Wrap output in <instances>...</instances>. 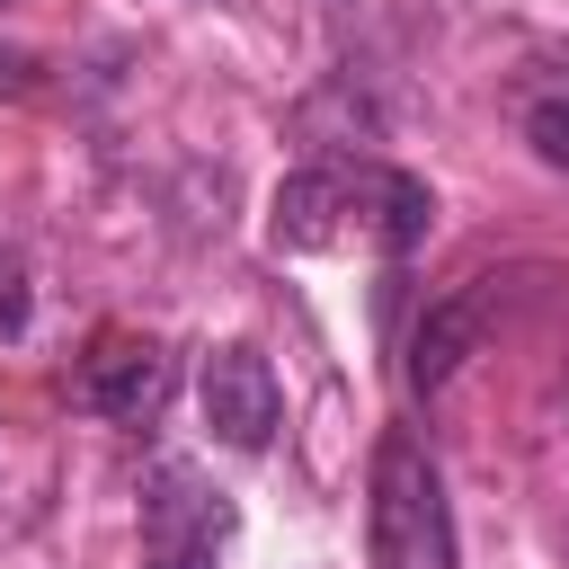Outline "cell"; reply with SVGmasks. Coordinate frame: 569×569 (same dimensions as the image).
<instances>
[{"label":"cell","mask_w":569,"mask_h":569,"mask_svg":"<svg viewBox=\"0 0 569 569\" xmlns=\"http://www.w3.org/2000/svg\"><path fill=\"white\" fill-rule=\"evenodd\" d=\"M498 293H507V276H462L453 293H436L427 311H418V329H409V391L418 400H436L453 373H462V356L489 338V320H498Z\"/></svg>","instance_id":"cell-5"},{"label":"cell","mask_w":569,"mask_h":569,"mask_svg":"<svg viewBox=\"0 0 569 569\" xmlns=\"http://www.w3.org/2000/svg\"><path fill=\"white\" fill-rule=\"evenodd\" d=\"M525 142L542 151V169H560V178H569V98H542V107L525 116Z\"/></svg>","instance_id":"cell-7"},{"label":"cell","mask_w":569,"mask_h":569,"mask_svg":"<svg viewBox=\"0 0 569 569\" xmlns=\"http://www.w3.org/2000/svg\"><path fill=\"white\" fill-rule=\"evenodd\" d=\"M231 542V498L196 462H160L142 489V569H213Z\"/></svg>","instance_id":"cell-3"},{"label":"cell","mask_w":569,"mask_h":569,"mask_svg":"<svg viewBox=\"0 0 569 569\" xmlns=\"http://www.w3.org/2000/svg\"><path fill=\"white\" fill-rule=\"evenodd\" d=\"M365 542H373V569H462L445 471H436V453H427L409 427H391V436L373 445V480H365Z\"/></svg>","instance_id":"cell-2"},{"label":"cell","mask_w":569,"mask_h":569,"mask_svg":"<svg viewBox=\"0 0 569 569\" xmlns=\"http://www.w3.org/2000/svg\"><path fill=\"white\" fill-rule=\"evenodd\" d=\"M436 222V196L427 178L391 169V160H311L276 187V213H267V240L276 249H347L365 240L373 258H409Z\"/></svg>","instance_id":"cell-1"},{"label":"cell","mask_w":569,"mask_h":569,"mask_svg":"<svg viewBox=\"0 0 569 569\" xmlns=\"http://www.w3.org/2000/svg\"><path fill=\"white\" fill-rule=\"evenodd\" d=\"M169 382H178V365H169V347H160V338L98 329V338H89V356H80V373H71V400H80V409H98L107 427H151V418L169 409Z\"/></svg>","instance_id":"cell-4"},{"label":"cell","mask_w":569,"mask_h":569,"mask_svg":"<svg viewBox=\"0 0 569 569\" xmlns=\"http://www.w3.org/2000/svg\"><path fill=\"white\" fill-rule=\"evenodd\" d=\"M276 418H284V391H276V365L258 347H213L204 356V427L231 445V453H258L276 445Z\"/></svg>","instance_id":"cell-6"}]
</instances>
